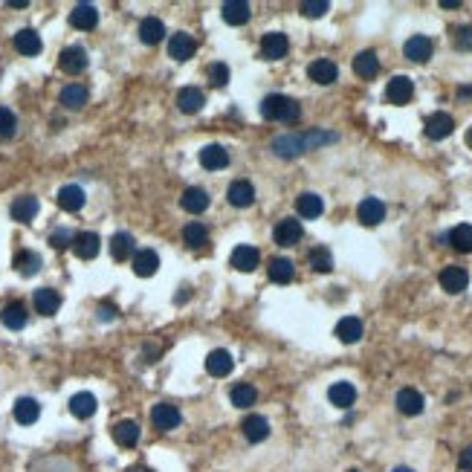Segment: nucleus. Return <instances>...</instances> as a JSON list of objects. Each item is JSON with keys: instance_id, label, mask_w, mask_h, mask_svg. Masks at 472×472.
Returning <instances> with one entry per match:
<instances>
[{"instance_id": "obj_1", "label": "nucleus", "mask_w": 472, "mask_h": 472, "mask_svg": "<svg viewBox=\"0 0 472 472\" xmlns=\"http://www.w3.org/2000/svg\"><path fill=\"white\" fill-rule=\"evenodd\" d=\"M261 116L270 122H296L301 116V107L296 99L284 96V93H273L261 102Z\"/></svg>"}, {"instance_id": "obj_2", "label": "nucleus", "mask_w": 472, "mask_h": 472, "mask_svg": "<svg viewBox=\"0 0 472 472\" xmlns=\"http://www.w3.org/2000/svg\"><path fill=\"white\" fill-rule=\"evenodd\" d=\"M273 151L278 154V157H284V159H293V157H299V154H304V151H310L308 148V133H284V136H278L275 143H273Z\"/></svg>"}, {"instance_id": "obj_3", "label": "nucleus", "mask_w": 472, "mask_h": 472, "mask_svg": "<svg viewBox=\"0 0 472 472\" xmlns=\"http://www.w3.org/2000/svg\"><path fill=\"white\" fill-rule=\"evenodd\" d=\"M58 67L64 70L67 76H79L87 70V50L84 46H67L58 55Z\"/></svg>"}, {"instance_id": "obj_4", "label": "nucleus", "mask_w": 472, "mask_h": 472, "mask_svg": "<svg viewBox=\"0 0 472 472\" xmlns=\"http://www.w3.org/2000/svg\"><path fill=\"white\" fill-rule=\"evenodd\" d=\"M180 420H183V417H180V409L171 406V403H157V406L151 409V423H154V429H159V432L177 429Z\"/></svg>"}, {"instance_id": "obj_5", "label": "nucleus", "mask_w": 472, "mask_h": 472, "mask_svg": "<svg viewBox=\"0 0 472 472\" xmlns=\"http://www.w3.org/2000/svg\"><path fill=\"white\" fill-rule=\"evenodd\" d=\"M301 235H304V229H301V221H296V218L278 221L275 229H273V238H275L278 247H293V244H299Z\"/></svg>"}, {"instance_id": "obj_6", "label": "nucleus", "mask_w": 472, "mask_h": 472, "mask_svg": "<svg viewBox=\"0 0 472 472\" xmlns=\"http://www.w3.org/2000/svg\"><path fill=\"white\" fill-rule=\"evenodd\" d=\"M403 53H406V58L414 61V64H426V61L432 58V53H435V44H432V38H426V35H412V38L406 41V46H403Z\"/></svg>"}, {"instance_id": "obj_7", "label": "nucleus", "mask_w": 472, "mask_h": 472, "mask_svg": "<svg viewBox=\"0 0 472 472\" xmlns=\"http://www.w3.org/2000/svg\"><path fill=\"white\" fill-rule=\"evenodd\" d=\"M412 96H414V81L409 76H394L386 87V99L391 105H409Z\"/></svg>"}, {"instance_id": "obj_8", "label": "nucleus", "mask_w": 472, "mask_h": 472, "mask_svg": "<svg viewBox=\"0 0 472 472\" xmlns=\"http://www.w3.org/2000/svg\"><path fill=\"white\" fill-rule=\"evenodd\" d=\"M84 188L81 185H61L58 188V195H55V203L64 209V211H70V215H76V211H81L84 209Z\"/></svg>"}, {"instance_id": "obj_9", "label": "nucleus", "mask_w": 472, "mask_h": 472, "mask_svg": "<svg viewBox=\"0 0 472 472\" xmlns=\"http://www.w3.org/2000/svg\"><path fill=\"white\" fill-rule=\"evenodd\" d=\"M287 50H290V41H287L284 32H267V35L261 38V55H264L267 61L284 58Z\"/></svg>"}, {"instance_id": "obj_10", "label": "nucleus", "mask_w": 472, "mask_h": 472, "mask_svg": "<svg viewBox=\"0 0 472 472\" xmlns=\"http://www.w3.org/2000/svg\"><path fill=\"white\" fill-rule=\"evenodd\" d=\"M357 218L362 226H376V223H383L386 221V203L380 197H365L357 209Z\"/></svg>"}, {"instance_id": "obj_11", "label": "nucleus", "mask_w": 472, "mask_h": 472, "mask_svg": "<svg viewBox=\"0 0 472 472\" xmlns=\"http://www.w3.org/2000/svg\"><path fill=\"white\" fill-rule=\"evenodd\" d=\"M102 249V238L96 232H79L73 238V252L81 258V261H93Z\"/></svg>"}, {"instance_id": "obj_12", "label": "nucleus", "mask_w": 472, "mask_h": 472, "mask_svg": "<svg viewBox=\"0 0 472 472\" xmlns=\"http://www.w3.org/2000/svg\"><path fill=\"white\" fill-rule=\"evenodd\" d=\"M423 406H426V400H423V394L417 388H400L397 391V409H400V414L417 417L423 412Z\"/></svg>"}, {"instance_id": "obj_13", "label": "nucleus", "mask_w": 472, "mask_h": 472, "mask_svg": "<svg viewBox=\"0 0 472 472\" xmlns=\"http://www.w3.org/2000/svg\"><path fill=\"white\" fill-rule=\"evenodd\" d=\"M195 50H197V44H195V38L188 35V32H177V35L169 38V55H171L174 61H180V64L192 58Z\"/></svg>"}, {"instance_id": "obj_14", "label": "nucleus", "mask_w": 472, "mask_h": 472, "mask_svg": "<svg viewBox=\"0 0 472 472\" xmlns=\"http://www.w3.org/2000/svg\"><path fill=\"white\" fill-rule=\"evenodd\" d=\"M38 209H41V206H38V197L23 195V197H15L9 215H12V221H18V223H32L35 215H38Z\"/></svg>"}, {"instance_id": "obj_15", "label": "nucleus", "mask_w": 472, "mask_h": 472, "mask_svg": "<svg viewBox=\"0 0 472 472\" xmlns=\"http://www.w3.org/2000/svg\"><path fill=\"white\" fill-rule=\"evenodd\" d=\"M226 197H229V203H232L235 209H247V206L255 203V185H252L249 180H235V183L229 185Z\"/></svg>"}, {"instance_id": "obj_16", "label": "nucleus", "mask_w": 472, "mask_h": 472, "mask_svg": "<svg viewBox=\"0 0 472 472\" xmlns=\"http://www.w3.org/2000/svg\"><path fill=\"white\" fill-rule=\"evenodd\" d=\"M32 304H35V310H38L41 316H55L58 308H61V296H58V290H53V287H41V290H35Z\"/></svg>"}, {"instance_id": "obj_17", "label": "nucleus", "mask_w": 472, "mask_h": 472, "mask_svg": "<svg viewBox=\"0 0 472 472\" xmlns=\"http://www.w3.org/2000/svg\"><path fill=\"white\" fill-rule=\"evenodd\" d=\"M221 15H223V20L229 23V27H244V23L249 20V15H252V9H249L247 0H226V4L221 6Z\"/></svg>"}, {"instance_id": "obj_18", "label": "nucleus", "mask_w": 472, "mask_h": 472, "mask_svg": "<svg viewBox=\"0 0 472 472\" xmlns=\"http://www.w3.org/2000/svg\"><path fill=\"white\" fill-rule=\"evenodd\" d=\"M180 203H183V209L188 211V215H200V211L209 209V192L200 188V185H188L183 192V197H180Z\"/></svg>"}, {"instance_id": "obj_19", "label": "nucleus", "mask_w": 472, "mask_h": 472, "mask_svg": "<svg viewBox=\"0 0 472 472\" xmlns=\"http://www.w3.org/2000/svg\"><path fill=\"white\" fill-rule=\"evenodd\" d=\"M232 267L238 270V273H252L255 267H258V261H261V255H258V249L255 247H247V244H241V247H235L232 249Z\"/></svg>"}, {"instance_id": "obj_20", "label": "nucleus", "mask_w": 472, "mask_h": 472, "mask_svg": "<svg viewBox=\"0 0 472 472\" xmlns=\"http://www.w3.org/2000/svg\"><path fill=\"white\" fill-rule=\"evenodd\" d=\"M241 429H244V438H247L249 443H264V440L270 438V423H267V417H261V414H249V417L241 423Z\"/></svg>"}, {"instance_id": "obj_21", "label": "nucleus", "mask_w": 472, "mask_h": 472, "mask_svg": "<svg viewBox=\"0 0 472 472\" xmlns=\"http://www.w3.org/2000/svg\"><path fill=\"white\" fill-rule=\"evenodd\" d=\"M308 76H310V81H316V84H334L336 76H339V67L330 61V58H316V61L308 67Z\"/></svg>"}, {"instance_id": "obj_22", "label": "nucleus", "mask_w": 472, "mask_h": 472, "mask_svg": "<svg viewBox=\"0 0 472 472\" xmlns=\"http://www.w3.org/2000/svg\"><path fill=\"white\" fill-rule=\"evenodd\" d=\"M466 284H469V275H466L464 267H446V270L440 273V287H443L446 293L458 296V293L466 290Z\"/></svg>"}, {"instance_id": "obj_23", "label": "nucleus", "mask_w": 472, "mask_h": 472, "mask_svg": "<svg viewBox=\"0 0 472 472\" xmlns=\"http://www.w3.org/2000/svg\"><path fill=\"white\" fill-rule=\"evenodd\" d=\"M452 131H455V119L450 113H432L426 119V136L435 139V143H438V139H446Z\"/></svg>"}, {"instance_id": "obj_24", "label": "nucleus", "mask_w": 472, "mask_h": 472, "mask_svg": "<svg viewBox=\"0 0 472 472\" xmlns=\"http://www.w3.org/2000/svg\"><path fill=\"white\" fill-rule=\"evenodd\" d=\"M200 165L206 171H221L229 165V151L223 145H206L200 148Z\"/></svg>"}, {"instance_id": "obj_25", "label": "nucleus", "mask_w": 472, "mask_h": 472, "mask_svg": "<svg viewBox=\"0 0 472 472\" xmlns=\"http://www.w3.org/2000/svg\"><path fill=\"white\" fill-rule=\"evenodd\" d=\"M232 368H235V360H232V353L229 350H211L209 357H206V371L211 374V376H229L232 374Z\"/></svg>"}, {"instance_id": "obj_26", "label": "nucleus", "mask_w": 472, "mask_h": 472, "mask_svg": "<svg viewBox=\"0 0 472 472\" xmlns=\"http://www.w3.org/2000/svg\"><path fill=\"white\" fill-rule=\"evenodd\" d=\"M203 105H206V93L200 87H183L177 93V107L183 113H197L203 110Z\"/></svg>"}, {"instance_id": "obj_27", "label": "nucleus", "mask_w": 472, "mask_h": 472, "mask_svg": "<svg viewBox=\"0 0 472 472\" xmlns=\"http://www.w3.org/2000/svg\"><path fill=\"white\" fill-rule=\"evenodd\" d=\"M70 23H73L76 29H96V23H99V12L96 6H90V4H79L73 12H70Z\"/></svg>"}, {"instance_id": "obj_28", "label": "nucleus", "mask_w": 472, "mask_h": 472, "mask_svg": "<svg viewBox=\"0 0 472 472\" xmlns=\"http://www.w3.org/2000/svg\"><path fill=\"white\" fill-rule=\"evenodd\" d=\"M157 270H159V255L154 249H139L133 255V273L139 278H151Z\"/></svg>"}, {"instance_id": "obj_29", "label": "nucleus", "mask_w": 472, "mask_h": 472, "mask_svg": "<svg viewBox=\"0 0 472 472\" xmlns=\"http://www.w3.org/2000/svg\"><path fill=\"white\" fill-rule=\"evenodd\" d=\"M15 50L20 53V55H38L41 50H44V44H41V35L35 32V29H20L18 35H15Z\"/></svg>"}, {"instance_id": "obj_30", "label": "nucleus", "mask_w": 472, "mask_h": 472, "mask_svg": "<svg viewBox=\"0 0 472 472\" xmlns=\"http://www.w3.org/2000/svg\"><path fill=\"white\" fill-rule=\"evenodd\" d=\"M336 339L345 342V345L360 342V339H362V322H360L357 316H345V319H339V324H336Z\"/></svg>"}, {"instance_id": "obj_31", "label": "nucleus", "mask_w": 472, "mask_h": 472, "mask_svg": "<svg viewBox=\"0 0 472 472\" xmlns=\"http://www.w3.org/2000/svg\"><path fill=\"white\" fill-rule=\"evenodd\" d=\"M327 400L336 409H350L353 400H357V388H353L350 383H334V386L327 388Z\"/></svg>"}, {"instance_id": "obj_32", "label": "nucleus", "mask_w": 472, "mask_h": 472, "mask_svg": "<svg viewBox=\"0 0 472 472\" xmlns=\"http://www.w3.org/2000/svg\"><path fill=\"white\" fill-rule=\"evenodd\" d=\"M70 412H73L79 420H87L96 414V397H93L90 391H79L70 397Z\"/></svg>"}, {"instance_id": "obj_33", "label": "nucleus", "mask_w": 472, "mask_h": 472, "mask_svg": "<svg viewBox=\"0 0 472 472\" xmlns=\"http://www.w3.org/2000/svg\"><path fill=\"white\" fill-rule=\"evenodd\" d=\"M296 209H299V215H301V218L313 221V218H319L322 211H324V200H322L319 195H313V192H304V195H299Z\"/></svg>"}, {"instance_id": "obj_34", "label": "nucleus", "mask_w": 472, "mask_h": 472, "mask_svg": "<svg viewBox=\"0 0 472 472\" xmlns=\"http://www.w3.org/2000/svg\"><path fill=\"white\" fill-rule=\"evenodd\" d=\"M38 417H41L38 400H32V397H20L18 403H15V420L20 423V426H29V423H35Z\"/></svg>"}, {"instance_id": "obj_35", "label": "nucleus", "mask_w": 472, "mask_h": 472, "mask_svg": "<svg viewBox=\"0 0 472 472\" xmlns=\"http://www.w3.org/2000/svg\"><path fill=\"white\" fill-rule=\"evenodd\" d=\"M27 319H29V313H27V308H23L20 301H12V304H6V308L0 310V322H4L9 330H20L23 324H27Z\"/></svg>"}, {"instance_id": "obj_36", "label": "nucleus", "mask_w": 472, "mask_h": 472, "mask_svg": "<svg viewBox=\"0 0 472 472\" xmlns=\"http://www.w3.org/2000/svg\"><path fill=\"white\" fill-rule=\"evenodd\" d=\"M353 73L362 76V79H374L376 73H380V58H376V53L362 50L357 58H353Z\"/></svg>"}, {"instance_id": "obj_37", "label": "nucleus", "mask_w": 472, "mask_h": 472, "mask_svg": "<svg viewBox=\"0 0 472 472\" xmlns=\"http://www.w3.org/2000/svg\"><path fill=\"white\" fill-rule=\"evenodd\" d=\"M113 440L119 443V446H125V450H131V446L139 443V426H136L133 420L116 423V426H113Z\"/></svg>"}, {"instance_id": "obj_38", "label": "nucleus", "mask_w": 472, "mask_h": 472, "mask_svg": "<svg viewBox=\"0 0 472 472\" xmlns=\"http://www.w3.org/2000/svg\"><path fill=\"white\" fill-rule=\"evenodd\" d=\"M61 105L67 110H81L87 105V87L84 84H67L61 90Z\"/></svg>"}, {"instance_id": "obj_39", "label": "nucleus", "mask_w": 472, "mask_h": 472, "mask_svg": "<svg viewBox=\"0 0 472 472\" xmlns=\"http://www.w3.org/2000/svg\"><path fill=\"white\" fill-rule=\"evenodd\" d=\"M12 267L20 273V275H35L38 270H41V255L38 252H32V249H20L18 255H15V261H12Z\"/></svg>"}, {"instance_id": "obj_40", "label": "nucleus", "mask_w": 472, "mask_h": 472, "mask_svg": "<svg viewBox=\"0 0 472 472\" xmlns=\"http://www.w3.org/2000/svg\"><path fill=\"white\" fill-rule=\"evenodd\" d=\"M165 38V27H162V20L159 18H145L143 23H139V41L154 46Z\"/></svg>"}, {"instance_id": "obj_41", "label": "nucleus", "mask_w": 472, "mask_h": 472, "mask_svg": "<svg viewBox=\"0 0 472 472\" xmlns=\"http://www.w3.org/2000/svg\"><path fill=\"white\" fill-rule=\"evenodd\" d=\"M267 273H270V281H275V284H287V281H293V261L290 258H273L270 261V267H267Z\"/></svg>"}, {"instance_id": "obj_42", "label": "nucleus", "mask_w": 472, "mask_h": 472, "mask_svg": "<svg viewBox=\"0 0 472 472\" xmlns=\"http://www.w3.org/2000/svg\"><path fill=\"white\" fill-rule=\"evenodd\" d=\"M133 252V238L128 232H116L113 238H110V255H113V261H128Z\"/></svg>"}, {"instance_id": "obj_43", "label": "nucleus", "mask_w": 472, "mask_h": 472, "mask_svg": "<svg viewBox=\"0 0 472 472\" xmlns=\"http://www.w3.org/2000/svg\"><path fill=\"white\" fill-rule=\"evenodd\" d=\"M183 241H185L188 249H200L203 244H209V232H206V226H200V223H185Z\"/></svg>"}, {"instance_id": "obj_44", "label": "nucleus", "mask_w": 472, "mask_h": 472, "mask_svg": "<svg viewBox=\"0 0 472 472\" xmlns=\"http://www.w3.org/2000/svg\"><path fill=\"white\" fill-rule=\"evenodd\" d=\"M255 397H258V391H255V386H249V383L235 386L232 394H229V400H232V406H235V409H247V406H252V403H255Z\"/></svg>"}, {"instance_id": "obj_45", "label": "nucleus", "mask_w": 472, "mask_h": 472, "mask_svg": "<svg viewBox=\"0 0 472 472\" xmlns=\"http://www.w3.org/2000/svg\"><path fill=\"white\" fill-rule=\"evenodd\" d=\"M450 244H452V249H458V252H472V226H469V223L455 226V229L450 232Z\"/></svg>"}, {"instance_id": "obj_46", "label": "nucleus", "mask_w": 472, "mask_h": 472, "mask_svg": "<svg viewBox=\"0 0 472 472\" xmlns=\"http://www.w3.org/2000/svg\"><path fill=\"white\" fill-rule=\"evenodd\" d=\"M308 261H310V267H313L316 273H330V270H334V255H330L324 247H316V249L310 252Z\"/></svg>"}, {"instance_id": "obj_47", "label": "nucleus", "mask_w": 472, "mask_h": 472, "mask_svg": "<svg viewBox=\"0 0 472 472\" xmlns=\"http://www.w3.org/2000/svg\"><path fill=\"white\" fill-rule=\"evenodd\" d=\"M18 131V119L9 107H0V139H12Z\"/></svg>"}, {"instance_id": "obj_48", "label": "nucleus", "mask_w": 472, "mask_h": 472, "mask_svg": "<svg viewBox=\"0 0 472 472\" xmlns=\"http://www.w3.org/2000/svg\"><path fill=\"white\" fill-rule=\"evenodd\" d=\"M209 81L215 84V87H223V84H229V67H226L223 61L211 64V67H209Z\"/></svg>"}, {"instance_id": "obj_49", "label": "nucleus", "mask_w": 472, "mask_h": 472, "mask_svg": "<svg viewBox=\"0 0 472 472\" xmlns=\"http://www.w3.org/2000/svg\"><path fill=\"white\" fill-rule=\"evenodd\" d=\"M452 44H455V50H472V27H455Z\"/></svg>"}, {"instance_id": "obj_50", "label": "nucleus", "mask_w": 472, "mask_h": 472, "mask_svg": "<svg viewBox=\"0 0 472 472\" xmlns=\"http://www.w3.org/2000/svg\"><path fill=\"white\" fill-rule=\"evenodd\" d=\"M327 9H330L327 0H304V4H301V12L308 18H322Z\"/></svg>"}, {"instance_id": "obj_51", "label": "nucleus", "mask_w": 472, "mask_h": 472, "mask_svg": "<svg viewBox=\"0 0 472 472\" xmlns=\"http://www.w3.org/2000/svg\"><path fill=\"white\" fill-rule=\"evenodd\" d=\"M73 238H76V235L70 232V229H55V232L50 235V244H53L55 249H67V247H73Z\"/></svg>"}, {"instance_id": "obj_52", "label": "nucleus", "mask_w": 472, "mask_h": 472, "mask_svg": "<svg viewBox=\"0 0 472 472\" xmlns=\"http://www.w3.org/2000/svg\"><path fill=\"white\" fill-rule=\"evenodd\" d=\"M458 466H461L464 472H472V446H466V450L458 455Z\"/></svg>"}, {"instance_id": "obj_53", "label": "nucleus", "mask_w": 472, "mask_h": 472, "mask_svg": "<svg viewBox=\"0 0 472 472\" xmlns=\"http://www.w3.org/2000/svg\"><path fill=\"white\" fill-rule=\"evenodd\" d=\"M99 319H102V322L116 319V308H113V304H99Z\"/></svg>"}, {"instance_id": "obj_54", "label": "nucleus", "mask_w": 472, "mask_h": 472, "mask_svg": "<svg viewBox=\"0 0 472 472\" xmlns=\"http://www.w3.org/2000/svg\"><path fill=\"white\" fill-rule=\"evenodd\" d=\"M440 6H443V9H458L461 0H440Z\"/></svg>"}, {"instance_id": "obj_55", "label": "nucleus", "mask_w": 472, "mask_h": 472, "mask_svg": "<svg viewBox=\"0 0 472 472\" xmlns=\"http://www.w3.org/2000/svg\"><path fill=\"white\" fill-rule=\"evenodd\" d=\"M9 6H15V9H23V6H29V0H9Z\"/></svg>"}, {"instance_id": "obj_56", "label": "nucleus", "mask_w": 472, "mask_h": 472, "mask_svg": "<svg viewBox=\"0 0 472 472\" xmlns=\"http://www.w3.org/2000/svg\"><path fill=\"white\" fill-rule=\"evenodd\" d=\"M391 472H414V469H409V466H394Z\"/></svg>"}, {"instance_id": "obj_57", "label": "nucleus", "mask_w": 472, "mask_h": 472, "mask_svg": "<svg viewBox=\"0 0 472 472\" xmlns=\"http://www.w3.org/2000/svg\"><path fill=\"white\" fill-rule=\"evenodd\" d=\"M466 145H469V148H472V128H469V131H466Z\"/></svg>"}, {"instance_id": "obj_58", "label": "nucleus", "mask_w": 472, "mask_h": 472, "mask_svg": "<svg viewBox=\"0 0 472 472\" xmlns=\"http://www.w3.org/2000/svg\"><path fill=\"white\" fill-rule=\"evenodd\" d=\"M348 472H362V469H348Z\"/></svg>"}]
</instances>
